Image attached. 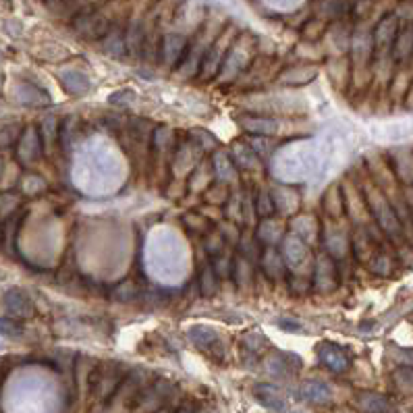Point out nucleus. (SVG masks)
I'll return each instance as SVG.
<instances>
[{"instance_id": "f257e3e1", "label": "nucleus", "mask_w": 413, "mask_h": 413, "mask_svg": "<svg viewBox=\"0 0 413 413\" xmlns=\"http://www.w3.org/2000/svg\"><path fill=\"white\" fill-rule=\"evenodd\" d=\"M73 27L79 35L88 38V40H98L104 38L113 27H111V19L106 15H102L100 10H86L81 15L75 17Z\"/></svg>"}, {"instance_id": "f03ea898", "label": "nucleus", "mask_w": 413, "mask_h": 413, "mask_svg": "<svg viewBox=\"0 0 413 413\" xmlns=\"http://www.w3.org/2000/svg\"><path fill=\"white\" fill-rule=\"evenodd\" d=\"M318 359L326 370H330L334 374H343L351 366V357L347 355V351L343 347L334 345V343H320L318 345Z\"/></svg>"}, {"instance_id": "7ed1b4c3", "label": "nucleus", "mask_w": 413, "mask_h": 413, "mask_svg": "<svg viewBox=\"0 0 413 413\" xmlns=\"http://www.w3.org/2000/svg\"><path fill=\"white\" fill-rule=\"evenodd\" d=\"M4 309L13 320H27L33 316V303L29 295L21 289H8L4 293Z\"/></svg>"}, {"instance_id": "20e7f679", "label": "nucleus", "mask_w": 413, "mask_h": 413, "mask_svg": "<svg viewBox=\"0 0 413 413\" xmlns=\"http://www.w3.org/2000/svg\"><path fill=\"white\" fill-rule=\"evenodd\" d=\"M187 52V38L181 33H166L160 42V58L164 65L175 67Z\"/></svg>"}, {"instance_id": "39448f33", "label": "nucleus", "mask_w": 413, "mask_h": 413, "mask_svg": "<svg viewBox=\"0 0 413 413\" xmlns=\"http://www.w3.org/2000/svg\"><path fill=\"white\" fill-rule=\"evenodd\" d=\"M355 403L362 413H395V407L389 397H384L380 393H372V391L359 393Z\"/></svg>"}, {"instance_id": "423d86ee", "label": "nucleus", "mask_w": 413, "mask_h": 413, "mask_svg": "<svg viewBox=\"0 0 413 413\" xmlns=\"http://www.w3.org/2000/svg\"><path fill=\"white\" fill-rule=\"evenodd\" d=\"M40 152H42V143H40V136H38L35 127H27L23 131V136L19 138V145H17L19 160L23 164H29L40 158Z\"/></svg>"}, {"instance_id": "0eeeda50", "label": "nucleus", "mask_w": 413, "mask_h": 413, "mask_svg": "<svg viewBox=\"0 0 413 413\" xmlns=\"http://www.w3.org/2000/svg\"><path fill=\"white\" fill-rule=\"evenodd\" d=\"M299 397H301L305 403H311V405H324V403H328V401H330L332 393H330V389H328V384H326V382H322V380H307V382H303V384H301V389H299Z\"/></svg>"}, {"instance_id": "6e6552de", "label": "nucleus", "mask_w": 413, "mask_h": 413, "mask_svg": "<svg viewBox=\"0 0 413 413\" xmlns=\"http://www.w3.org/2000/svg\"><path fill=\"white\" fill-rule=\"evenodd\" d=\"M397 31H399V27H397V17H384L380 23H378V27H376V31H374V38H372V42H374V48H378V50H387V48H393V42H395V38H397Z\"/></svg>"}, {"instance_id": "1a4fd4ad", "label": "nucleus", "mask_w": 413, "mask_h": 413, "mask_svg": "<svg viewBox=\"0 0 413 413\" xmlns=\"http://www.w3.org/2000/svg\"><path fill=\"white\" fill-rule=\"evenodd\" d=\"M254 395H256V399H258L266 410H270V412L282 413L286 410L284 397L278 393V389L273 387V384H256V387H254Z\"/></svg>"}, {"instance_id": "9d476101", "label": "nucleus", "mask_w": 413, "mask_h": 413, "mask_svg": "<svg viewBox=\"0 0 413 413\" xmlns=\"http://www.w3.org/2000/svg\"><path fill=\"white\" fill-rule=\"evenodd\" d=\"M316 284L320 291H332L337 286V266L330 256H322L316 264Z\"/></svg>"}, {"instance_id": "9b49d317", "label": "nucleus", "mask_w": 413, "mask_h": 413, "mask_svg": "<svg viewBox=\"0 0 413 413\" xmlns=\"http://www.w3.org/2000/svg\"><path fill=\"white\" fill-rule=\"evenodd\" d=\"M222 50H227V33H222L212 46H208V50H206V56H204V60H202V69H204V77H208V75H212L216 69H218V65H220V58H222Z\"/></svg>"}, {"instance_id": "f8f14e48", "label": "nucleus", "mask_w": 413, "mask_h": 413, "mask_svg": "<svg viewBox=\"0 0 413 413\" xmlns=\"http://www.w3.org/2000/svg\"><path fill=\"white\" fill-rule=\"evenodd\" d=\"M60 81H63L65 90H67L69 94H73V96H83V94H88L90 88H92L88 75L81 73V71H63V73H60Z\"/></svg>"}, {"instance_id": "ddd939ff", "label": "nucleus", "mask_w": 413, "mask_h": 413, "mask_svg": "<svg viewBox=\"0 0 413 413\" xmlns=\"http://www.w3.org/2000/svg\"><path fill=\"white\" fill-rule=\"evenodd\" d=\"M413 54V25L397 31V38L393 42V56L395 60H405Z\"/></svg>"}, {"instance_id": "4468645a", "label": "nucleus", "mask_w": 413, "mask_h": 413, "mask_svg": "<svg viewBox=\"0 0 413 413\" xmlns=\"http://www.w3.org/2000/svg\"><path fill=\"white\" fill-rule=\"evenodd\" d=\"M243 129L254 133V136H273L278 131V123L273 121V119H260V117H248L241 121Z\"/></svg>"}, {"instance_id": "2eb2a0df", "label": "nucleus", "mask_w": 413, "mask_h": 413, "mask_svg": "<svg viewBox=\"0 0 413 413\" xmlns=\"http://www.w3.org/2000/svg\"><path fill=\"white\" fill-rule=\"evenodd\" d=\"M17 96H19V102L21 104H29V106H40V104H48L50 98L35 86L31 83H21L17 88Z\"/></svg>"}, {"instance_id": "dca6fc26", "label": "nucleus", "mask_w": 413, "mask_h": 413, "mask_svg": "<svg viewBox=\"0 0 413 413\" xmlns=\"http://www.w3.org/2000/svg\"><path fill=\"white\" fill-rule=\"evenodd\" d=\"M189 341L202 349H214L218 345V334L208 326H193L189 328Z\"/></svg>"}, {"instance_id": "f3484780", "label": "nucleus", "mask_w": 413, "mask_h": 413, "mask_svg": "<svg viewBox=\"0 0 413 413\" xmlns=\"http://www.w3.org/2000/svg\"><path fill=\"white\" fill-rule=\"evenodd\" d=\"M21 225V212H15L6 218L4 229H2V248L6 254H13L15 250V239H17V231Z\"/></svg>"}, {"instance_id": "a211bd4d", "label": "nucleus", "mask_w": 413, "mask_h": 413, "mask_svg": "<svg viewBox=\"0 0 413 413\" xmlns=\"http://www.w3.org/2000/svg\"><path fill=\"white\" fill-rule=\"evenodd\" d=\"M307 252H305V243L299 237H289L284 241V258L291 266H297L305 260Z\"/></svg>"}, {"instance_id": "6ab92c4d", "label": "nucleus", "mask_w": 413, "mask_h": 413, "mask_svg": "<svg viewBox=\"0 0 413 413\" xmlns=\"http://www.w3.org/2000/svg\"><path fill=\"white\" fill-rule=\"evenodd\" d=\"M293 359H291V355H273V357H268V362H266V368H268V372L276 376V378H284V376H289L291 372H293V364H291Z\"/></svg>"}, {"instance_id": "aec40b11", "label": "nucleus", "mask_w": 413, "mask_h": 413, "mask_svg": "<svg viewBox=\"0 0 413 413\" xmlns=\"http://www.w3.org/2000/svg\"><path fill=\"white\" fill-rule=\"evenodd\" d=\"M104 50L113 56H121L127 46H125V35L119 31V29H111L106 35H104Z\"/></svg>"}, {"instance_id": "412c9836", "label": "nucleus", "mask_w": 413, "mask_h": 413, "mask_svg": "<svg viewBox=\"0 0 413 413\" xmlns=\"http://www.w3.org/2000/svg\"><path fill=\"white\" fill-rule=\"evenodd\" d=\"M218 276L214 273V268L212 266H206L204 270H202V276H200V286H202V295H206V297H210V295H214L216 293V289H218Z\"/></svg>"}, {"instance_id": "4be33fe9", "label": "nucleus", "mask_w": 413, "mask_h": 413, "mask_svg": "<svg viewBox=\"0 0 413 413\" xmlns=\"http://www.w3.org/2000/svg\"><path fill=\"white\" fill-rule=\"evenodd\" d=\"M410 136H412V125H407V123H395V125L384 127V139H389V141H403Z\"/></svg>"}, {"instance_id": "5701e85b", "label": "nucleus", "mask_w": 413, "mask_h": 413, "mask_svg": "<svg viewBox=\"0 0 413 413\" xmlns=\"http://www.w3.org/2000/svg\"><path fill=\"white\" fill-rule=\"evenodd\" d=\"M0 334L10 337V339H19L23 334V328L17 320L13 318H0Z\"/></svg>"}, {"instance_id": "b1692460", "label": "nucleus", "mask_w": 413, "mask_h": 413, "mask_svg": "<svg viewBox=\"0 0 413 413\" xmlns=\"http://www.w3.org/2000/svg\"><path fill=\"white\" fill-rule=\"evenodd\" d=\"M275 204H273V197L268 195V191H260L258 193V197H256V210H258V214L260 216H270L273 212H275Z\"/></svg>"}, {"instance_id": "393cba45", "label": "nucleus", "mask_w": 413, "mask_h": 413, "mask_svg": "<svg viewBox=\"0 0 413 413\" xmlns=\"http://www.w3.org/2000/svg\"><path fill=\"white\" fill-rule=\"evenodd\" d=\"M395 380L403 387V389H413V368H401L395 374Z\"/></svg>"}, {"instance_id": "a878e982", "label": "nucleus", "mask_w": 413, "mask_h": 413, "mask_svg": "<svg viewBox=\"0 0 413 413\" xmlns=\"http://www.w3.org/2000/svg\"><path fill=\"white\" fill-rule=\"evenodd\" d=\"M13 133H17V129H15V127H6V129H2V131H0V149H2V147H8L15 139L19 141V138H17V136H13Z\"/></svg>"}, {"instance_id": "bb28decb", "label": "nucleus", "mask_w": 413, "mask_h": 413, "mask_svg": "<svg viewBox=\"0 0 413 413\" xmlns=\"http://www.w3.org/2000/svg\"><path fill=\"white\" fill-rule=\"evenodd\" d=\"M42 133L46 136L48 141H54V138H56V121H54L52 117H48V119L44 121V125H42Z\"/></svg>"}, {"instance_id": "cd10ccee", "label": "nucleus", "mask_w": 413, "mask_h": 413, "mask_svg": "<svg viewBox=\"0 0 413 413\" xmlns=\"http://www.w3.org/2000/svg\"><path fill=\"white\" fill-rule=\"evenodd\" d=\"M133 98H136L133 92H117V94H113V96L108 98V102L119 104V100H127V104H129V100H133Z\"/></svg>"}, {"instance_id": "c85d7f7f", "label": "nucleus", "mask_w": 413, "mask_h": 413, "mask_svg": "<svg viewBox=\"0 0 413 413\" xmlns=\"http://www.w3.org/2000/svg\"><path fill=\"white\" fill-rule=\"evenodd\" d=\"M389 266H391V264H389V260L380 256V258L374 262V273H378V275H389V270H387Z\"/></svg>"}, {"instance_id": "c756f323", "label": "nucleus", "mask_w": 413, "mask_h": 413, "mask_svg": "<svg viewBox=\"0 0 413 413\" xmlns=\"http://www.w3.org/2000/svg\"><path fill=\"white\" fill-rule=\"evenodd\" d=\"M275 4H278V6H284V4H289V2H297V0H273Z\"/></svg>"}, {"instance_id": "7c9ffc66", "label": "nucleus", "mask_w": 413, "mask_h": 413, "mask_svg": "<svg viewBox=\"0 0 413 413\" xmlns=\"http://www.w3.org/2000/svg\"><path fill=\"white\" fill-rule=\"evenodd\" d=\"M2 172H4V162L0 160V177H2Z\"/></svg>"}, {"instance_id": "2f4dec72", "label": "nucleus", "mask_w": 413, "mask_h": 413, "mask_svg": "<svg viewBox=\"0 0 413 413\" xmlns=\"http://www.w3.org/2000/svg\"><path fill=\"white\" fill-rule=\"evenodd\" d=\"M214 2H225V0H214Z\"/></svg>"}]
</instances>
